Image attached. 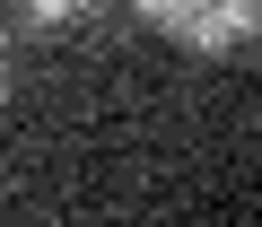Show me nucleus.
<instances>
[{
	"label": "nucleus",
	"instance_id": "obj_1",
	"mask_svg": "<svg viewBox=\"0 0 262 227\" xmlns=\"http://www.w3.org/2000/svg\"><path fill=\"white\" fill-rule=\"evenodd\" d=\"M140 18L158 27V35H175L184 53H236V44H253L262 35V0H140Z\"/></svg>",
	"mask_w": 262,
	"mask_h": 227
},
{
	"label": "nucleus",
	"instance_id": "obj_2",
	"mask_svg": "<svg viewBox=\"0 0 262 227\" xmlns=\"http://www.w3.org/2000/svg\"><path fill=\"white\" fill-rule=\"evenodd\" d=\"M88 0H27V18H79Z\"/></svg>",
	"mask_w": 262,
	"mask_h": 227
}]
</instances>
